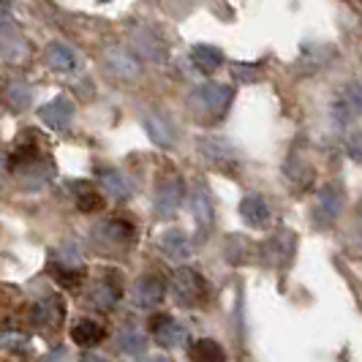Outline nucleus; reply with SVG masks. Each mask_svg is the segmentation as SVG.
<instances>
[{
  "mask_svg": "<svg viewBox=\"0 0 362 362\" xmlns=\"http://www.w3.org/2000/svg\"><path fill=\"white\" fill-rule=\"evenodd\" d=\"M57 256H60L63 267H82V254H79V248H76L74 243L60 245V248H57Z\"/></svg>",
  "mask_w": 362,
  "mask_h": 362,
  "instance_id": "nucleus-27",
  "label": "nucleus"
},
{
  "mask_svg": "<svg viewBox=\"0 0 362 362\" xmlns=\"http://www.w3.org/2000/svg\"><path fill=\"white\" fill-rule=\"evenodd\" d=\"M93 240L104 248H123L134 240V223L128 218H107L95 226Z\"/></svg>",
  "mask_w": 362,
  "mask_h": 362,
  "instance_id": "nucleus-2",
  "label": "nucleus"
},
{
  "mask_svg": "<svg viewBox=\"0 0 362 362\" xmlns=\"http://www.w3.org/2000/svg\"><path fill=\"white\" fill-rule=\"evenodd\" d=\"M341 204H344V194L338 185H327L319 197V207H316V221L319 223H329L335 221L338 213H341Z\"/></svg>",
  "mask_w": 362,
  "mask_h": 362,
  "instance_id": "nucleus-10",
  "label": "nucleus"
},
{
  "mask_svg": "<svg viewBox=\"0 0 362 362\" xmlns=\"http://www.w3.org/2000/svg\"><path fill=\"white\" fill-rule=\"evenodd\" d=\"M63 316H66V305H63V300L60 297H47L41 305H36V325L44 327V329H54V327H60L63 322Z\"/></svg>",
  "mask_w": 362,
  "mask_h": 362,
  "instance_id": "nucleus-12",
  "label": "nucleus"
},
{
  "mask_svg": "<svg viewBox=\"0 0 362 362\" xmlns=\"http://www.w3.org/2000/svg\"><path fill=\"white\" fill-rule=\"evenodd\" d=\"M41 120L47 123L49 128H54V131H63V128L71 126V117H74V104L69 101V98H54V101H49L47 107H41Z\"/></svg>",
  "mask_w": 362,
  "mask_h": 362,
  "instance_id": "nucleus-8",
  "label": "nucleus"
},
{
  "mask_svg": "<svg viewBox=\"0 0 362 362\" xmlns=\"http://www.w3.org/2000/svg\"><path fill=\"white\" fill-rule=\"evenodd\" d=\"M346 107L362 112V85H349V90H346Z\"/></svg>",
  "mask_w": 362,
  "mask_h": 362,
  "instance_id": "nucleus-30",
  "label": "nucleus"
},
{
  "mask_svg": "<svg viewBox=\"0 0 362 362\" xmlns=\"http://www.w3.org/2000/svg\"><path fill=\"white\" fill-rule=\"evenodd\" d=\"M202 153H204V158L213 163H221V161H232L235 158V150L229 142H223V139H216V136H207V139H202Z\"/></svg>",
  "mask_w": 362,
  "mask_h": 362,
  "instance_id": "nucleus-21",
  "label": "nucleus"
},
{
  "mask_svg": "<svg viewBox=\"0 0 362 362\" xmlns=\"http://www.w3.org/2000/svg\"><path fill=\"white\" fill-rule=\"evenodd\" d=\"M158 245H161V251L166 256H172V259H188L191 251H194V245H191V240L182 235L180 229H166L158 240Z\"/></svg>",
  "mask_w": 362,
  "mask_h": 362,
  "instance_id": "nucleus-13",
  "label": "nucleus"
},
{
  "mask_svg": "<svg viewBox=\"0 0 362 362\" xmlns=\"http://www.w3.org/2000/svg\"><path fill=\"white\" fill-rule=\"evenodd\" d=\"M229 104H232V88L226 85H204L191 98V107H197V112L207 117H221Z\"/></svg>",
  "mask_w": 362,
  "mask_h": 362,
  "instance_id": "nucleus-1",
  "label": "nucleus"
},
{
  "mask_svg": "<svg viewBox=\"0 0 362 362\" xmlns=\"http://www.w3.org/2000/svg\"><path fill=\"white\" fill-rule=\"evenodd\" d=\"M134 44H136V49L150 57V60H163V47L158 44V38L153 36V33H147V30H136L134 33Z\"/></svg>",
  "mask_w": 362,
  "mask_h": 362,
  "instance_id": "nucleus-23",
  "label": "nucleus"
},
{
  "mask_svg": "<svg viewBox=\"0 0 362 362\" xmlns=\"http://www.w3.org/2000/svg\"><path fill=\"white\" fill-rule=\"evenodd\" d=\"M6 11H8V0H0V19L6 17Z\"/></svg>",
  "mask_w": 362,
  "mask_h": 362,
  "instance_id": "nucleus-34",
  "label": "nucleus"
},
{
  "mask_svg": "<svg viewBox=\"0 0 362 362\" xmlns=\"http://www.w3.org/2000/svg\"><path fill=\"white\" fill-rule=\"evenodd\" d=\"M191 216L199 223V235H207L213 226V199L202 182L194 185V194H191Z\"/></svg>",
  "mask_w": 362,
  "mask_h": 362,
  "instance_id": "nucleus-7",
  "label": "nucleus"
},
{
  "mask_svg": "<svg viewBox=\"0 0 362 362\" xmlns=\"http://www.w3.org/2000/svg\"><path fill=\"white\" fill-rule=\"evenodd\" d=\"M163 294H166V286H163L161 278H156V275H145V278H139V281L131 286V300H134V305H139V308H153V305H158L163 300Z\"/></svg>",
  "mask_w": 362,
  "mask_h": 362,
  "instance_id": "nucleus-5",
  "label": "nucleus"
},
{
  "mask_svg": "<svg viewBox=\"0 0 362 362\" xmlns=\"http://www.w3.org/2000/svg\"><path fill=\"white\" fill-rule=\"evenodd\" d=\"M0 346H6V349H25V346H28V335L3 332V335H0Z\"/></svg>",
  "mask_w": 362,
  "mask_h": 362,
  "instance_id": "nucleus-28",
  "label": "nucleus"
},
{
  "mask_svg": "<svg viewBox=\"0 0 362 362\" xmlns=\"http://www.w3.org/2000/svg\"><path fill=\"white\" fill-rule=\"evenodd\" d=\"M346 150L354 161H362V131H354L349 139H346Z\"/></svg>",
  "mask_w": 362,
  "mask_h": 362,
  "instance_id": "nucleus-29",
  "label": "nucleus"
},
{
  "mask_svg": "<svg viewBox=\"0 0 362 362\" xmlns=\"http://www.w3.org/2000/svg\"><path fill=\"white\" fill-rule=\"evenodd\" d=\"M191 360L194 362H226V351L223 346L210 341V338H199L191 344Z\"/></svg>",
  "mask_w": 362,
  "mask_h": 362,
  "instance_id": "nucleus-17",
  "label": "nucleus"
},
{
  "mask_svg": "<svg viewBox=\"0 0 362 362\" xmlns=\"http://www.w3.org/2000/svg\"><path fill=\"white\" fill-rule=\"evenodd\" d=\"M240 216L251 226H264L270 221V207H267V202L262 199L259 194H251V197H245V199L240 202Z\"/></svg>",
  "mask_w": 362,
  "mask_h": 362,
  "instance_id": "nucleus-14",
  "label": "nucleus"
},
{
  "mask_svg": "<svg viewBox=\"0 0 362 362\" xmlns=\"http://www.w3.org/2000/svg\"><path fill=\"white\" fill-rule=\"evenodd\" d=\"M182 202V180L177 175H172V177H166V180L158 185V191H156V213L161 218H169L177 213V207H180Z\"/></svg>",
  "mask_w": 362,
  "mask_h": 362,
  "instance_id": "nucleus-4",
  "label": "nucleus"
},
{
  "mask_svg": "<svg viewBox=\"0 0 362 362\" xmlns=\"http://www.w3.org/2000/svg\"><path fill=\"white\" fill-rule=\"evenodd\" d=\"M145 128L156 145L169 147L175 142V126L163 115H158V112H145Z\"/></svg>",
  "mask_w": 362,
  "mask_h": 362,
  "instance_id": "nucleus-11",
  "label": "nucleus"
},
{
  "mask_svg": "<svg viewBox=\"0 0 362 362\" xmlns=\"http://www.w3.org/2000/svg\"><path fill=\"white\" fill-rule=\"evenodd\" d=\"M147 346V335L142 329H136V327H128L123 329L120 335H117V349L128 354V357H134V354H142Z\"/></svg>",
  "mask_w": 362,
  "mask_h": 362,
  "instance_id": "nucleus-20",
  "label": "nucleus"
},
{
  "mask_svg": "<svg viewBox=\"0 0 362 362\" xmlns=\"http://www.w3.org/2000/svg\"><path fill=\"white\" fill-rule=\"evenodd\" d=\"M191 60H194V66H197L199 71L213 74L223 66V52L216 49V47H210V44H199V47L191 49Z\"/></svg>",
  "mask_w": 362,
  "mask_h": 362,
  "instance_id": "nucleus-15",
  "label": "nucleus"
},
{
  "mask_svg": "<svg viewBox=\"0 0 362 362\" xmlns=\"http://www.w3.org/2000/svg\"><path fill=\"white\" fill-rule=\"evenodd\" d=\"M235 76L237 79H243V82H254L256 76H259V66H248V63H243V66H237L235 69Z\"/></svg>",
  "mask_w": 362,
  "mask_h": 362,
  "instance_id": "nucleus-31",
  "label": "nucleus"
},
{
  "mask_svg": "<svg viewBox=\"0 0 362 362\" xmlns=\"http://www.w3.org/2000/svg\"><path fill=\"white\" fill-rule=\"evenodd\" d=\"M6 101L11 104V109H28L33 101V90L25 82H11L6 90Z\"/></svg>",
  "mask_w": 362,
  "mask_h": 362,
  "instance_id": "nucleus-24",
  "label": "nucleus"
},
{
  "mask_svg": "<svg viewBox=\"0 0 362 362\" xmlns=\"http://www.w3.org/2000/svg\"><path fill=\"white\" fill-rule=\"evenodd\" d=\"M150 329H153L156 344H161L163 349H175V346H180L185 341V327L180 322H175L172 316H163V313L153 316Z\"/></svg>",
  "mask_w": 362,
  "mask_h": 362,
  "instance_id": "nucleus-6",
  "label": "nucleus"
},
{
  "mask_svg": "<svg viewBox=\"0 0 362 362\" xmlns=\"http://www.w3.org/2000/svg\"><path fill=\"white\" fill-rule=\"evenodd\" d=\"M107 63L109 69L117 74V76H123V79H136L139 76V63L134 60V54L128 52L126 47H112V49H107Z\"/></svg>",
  "mask_w": 362,
  "mask_h": 362,
  "instance_id": "nucleus-9",
  "label": "nucleus"
},
{
  "mask_svg": "<svg viewBox=\"0 0 362 362\" xmlns=\"http://www.w3.org/2000/svg\"><path fill=\"white\" fill-rule=\"evenodd\" d=\"M54 281L69 291H76L82 286V267H52Z\"/></svg>",
  "mask_w": 362,
  "mask_h": 362,
  "instance_id": "nucleus-25",
  "label": "nucleus"
},
{
  "mask_svg": "<svg viewBox=\"0 0 362 362\" xmlns=\"http://www.w3.org/2000/svg\"><path fill=\"white\" fill-rule=\"evenodd\" d=\"M172 294H175V300L182 303V305H199L202 300L207 297V286H204L199 272L177 270L175 278H172Z\"/></svg>",
  "mask_w": 362,
  "mask_h": 362,
  "instance_id": "nucleus-3",
  "label": "nucleus"
},
{
  "mask_svg": "<svg viewBox=\"0 0 362 362\" xmlns=\"http://www.w3.org/2000/svg\"><path fill=\"white\" fill-rule=\"evenodd\" d=\"M145 362H172L169 357H150V360H145Z\"/></svg>",
  "mask_w": 362,
  "mask_h": 362,
  "instance_id": "nucleus-35",
  "label": "nucleus"
},
{
  "mask_svg": "<svg viewBox=\"0 0 362 362\" xmlns=\"http://www.w3.org/2000/svg\"><path fill=\"white\" fill-rule=\"evenodd\" d=\"M76 207H79L82 213H95V210H101V207H104V199H101V194H95V191H93L90 185H85V188H79Z\"/></svg>",
  "mask_w": 362,
  "mask_h": 362,
  "instance_id": "nucleus-26",
  "label": "nucleus"
},
{
  "mask_svg": "<svg viewBox=\"0 0 362 362\" xmlns=\"http://www.w3.org/2000/svg\"><path fill=\"white\" fill-rule=\"evenodd\" d=\"M101 182H104V188H107V194L112 199H128L134 194V185H131V180L123 172H104Z\"/></svg>",
  "mask_w": 362,
  "mask_h": 362,
  "instance_id": "nucleus-19",
  "label": "nucleus"
},
{
  "mask_svg": "<svg viewBox=\"0 0 362 362\" xmlns=\"http://www.w3.org/2000/svg\"><path fill=\"white\" fill-rule=\"evenodd\" d=\"M79 362H104V360H101V357H95V354H85Z\"/></svg>",
  "mask_w": 362,
  "mask_h": 362,
  "instance_id": "nucleus-33",
  "label": "nucleus"
},
{
  "mask_svg": "<svg viewBox=\"0 0 362 362\" xmlns=\"http://www.w3.org/2000/svg\"><path fill=\"white\" fill-rule=\"evenodd\" d=\"M104 335H107V329L98 325V322H90V319L79 322V325L71 329L74 344L85 346V349H90V346H98L101 341H104Z\"/></svg>",
  "mask_w": 362,
  "mask_h": 362,
  "instance_id": "nucleus-16",
  "label": "nucleus"
},
{
  "mask_svg": "<svg viewBox=\"0 0 362 362\" xmlns=\"http://www.w3.org/2000/svg\"><path fill=\"white\" fill-rule=\"evenodd\" d=\"M90 300H93V305H95V308L109 310L112 305H115V303H117V300H120V286L104 278V281H98V284L93 286Z\"/></svg>",
  "mask_w": 362,
  "mask_h": 362,
  "instance_id": "nucleus-18",
  "label": "nucleus"
},
{
  "mask_svg": "<svg viewBox=\"0 0 362 362\" xmlns=\"http://www.w3.org/2000/svg\"><path fill=\"white\" fill-rule=\"evenodd\" d=\"M44 362H69V351H66L63 346H57V349H52V351L44 357Z\"/></svg>",
  "mask_w": 362,
  "mask_h": 362,
  "instance_id": "nucleus-32",
  "label": "nucleus"
},
{
  "mask_svg": "<svg viewBox=\"0 0 362 362\" xmlns=\"http://www.w3.org/2000/svg\"><path fill=\"white\" fill-rule=\"evenodd\" d=\"M47 63L52 66L54 71H63V74L74 71V66H76L74 52L66 47V44H52V47L47 49Z\"/></svg>",
  "mask_w": 362,
  "mask_h": 362,
  "instance_id": "nucleus-22",
  "label": "nucleus"
}]
</instances>
